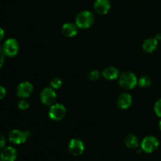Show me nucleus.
<instances>
[{
    "mask_svg": "<svg viewBox=\"0 0 161 161\" xmlns=\"http://www.w3.org/2000/svg\"><path fill=\"white\" fill-rule=\"evenodd\" d=\"M4 36H5L4 30H3L2 28H0V41L3 40V39L4 38Z\"/></svg>",
    "mask_w": 161,
    "mask_h": 161,
    "instance_id": "nucleus-25",
    "label": "nucleus"
},
{
    "mask_svg": "<svg viewBox=\"0 0 161 161\" xmlns=\"http://www.w3.org/2000/svg\"><path fill=\"white\" fill-rule=\"evenodd\" d=\"M78 26L75 24L69 22V23H65L63 25L61 31L65 37L72 38L76 36L77 33H78Z\"/></svg>",
    "mask_w": 161,
    "mask_h": 161,
    "instance_id": "nucleus-12",
    "label": "nucleus"
},
{
    "mask_svg": "<svg viewBox=\"0 0 161 161\" xmlns=\"http://www.w3.org/2000/svg\"><path fill=\"white\" fill-rule=\"evenodd\" d=\"M131 95L127 93H123L119 96L117 99V105L122 109H127L131 105Z\"/></svg>",
    "mask_w": 161,
    "mask_h": 161,
    "instance_id": "nucleus-13",
    "label": "nucleus"
},
{
    "mask_svg": "<svg viewBox=\"0 0 161 161\" xmlns=\"http://www.w3.org/2000/svg\"><path fill=\"white\" fill-rule=\"evenodd\" d=\"M158 46V41L156 38H149L144 41L142 44V48L146 53H152L157 49Z\"/></svg>",
    "mask_w": 161,
    "mask_h": 161,
    "instance_id": "nucleus-15",
    "label": "nucleus"
},
{
    "mask_svg": "<svg viewBox=\"0 0 161 161\" xmlns=\"http://www.w3.org/2000/svg\"><path fill=\"white\" fill-rule=\"evenodd\" d=\"M155 38L157 41H161V33H158V34L156 35Z\"/></svg>",
    "mask_w": 161,
    "mask_h": 161,
    "instance_id": "nucleus-26",
    "label": "nucleus"
},
{
    "mask_svg": "<svg viewBox=\"0 0 161 161\" xmlns=\"http://www.w3.org/2000/svg\"><path fill=\"white\" fill-rule=\"evenodd\" d=\"M61 86H62V80L58 77L53 79L50 82V86L53 89H59Z\"/></svg>",
    "mask_w": 161,
    "mask_h": 161,
    "instance_id": "nucleus-18",
    "label": "nucleus"
},
{
    "mask_svg": "<svg viewBox=\"0 0 161 161\" xmlns=\"http://www.w3.org/2000/svg\"><path fill=\"white\" fill-rule=\"evenodd\" d=\"M57 94L54 89L52 87H47L42 91L40 94V100L43 105L51 106L56 101Z\"/></svg>",
    "mask_w": 161,
    "mask_h": 161,
    "instance_id": "nucleus-6",
    "label": "nucleus"
},
{
    "mask_svg": "<svg viewBox=\"0 0 161 161\" xmlns=\"http://www.w3.org/2000/svg\"><path fill=\"white\" fill-rule=\"evenodd\" d=\"M17 106L20 110H25L29 107V103L25 98H22L18 102Z\"/></svg>",
    "mask_w": 161,
    "mask_h": 161,
    "instance_id": "nucleus-19",
    "label": "nucleus"
},
{
    "mask_svg": "<svg viewBox=\"0 0 161 161\" xmlns=\"http://www.w3.org/2000/svg\"><path fill=\"white\" fill-rule=\"evenodd\" d=\"M17 157V151L13 146L4 147L0 153V160L3 161H15Z\"/></svg>",
    "mask_w": 161,
    "mask_h": 161,
    "instance_id": "nucleus-10",
    "label": "nucleus"
},
{
    "mask_svg": "<svg viewBox=\"0 0 161 161\" xmlns=\"http://www.w3.org/2000/svg\"><path fill=\"white\" fill-rule=\"evenodd\" d=\"M49 117L54 121H59L64 117L66 114V108L62 104L56 103L50 106L49 110Z\"/></svg>",
    "mask_w": 161,
    "mask_h": 161,
    "instance_id": "nucleus-4",
    "label": "nucleus"
},
{
    "mask_svg": "<svg viewBox=\"0 0 161 161\" xmlns=\"http://www.w3.org/2000/svg\"><path fill=\"white\" fill-rule=\"evenodd\" d=\"M0 161H3V160H0Z\"/></svg>",
    "mask_w": 161,
    "mask_h": 161,
    "instance_id": "nucleus-28",
    "label": "nucleus"
},
{
    "mask_svg": "<svg viewBox=\"0 0 161 161\" xmlns=\"http://www.w3.org/2000/svg\"><path fill=\"white\" fill-rule=\"evenodd\" d=\"M94 16L91 12L84 10L78 14L75 17V25L79 28H88L94 24Z\"/></svg>",
    "mask_w": 161,
    "mask_h": 161,
    "instance_id": "nucleus-1",
    "label": "nucleus"
},
{
    "mask_svg": "<svg viewBox=\"0 0 161 161\" xmlns=\"http://www.w3.org/2000/svg\"><path fill=\"white\" fill-rule=\"evenodd\" d=\"M119 74V71L116 67L110 66V67L105 68L102 72V75L105 79L108 80H113L118 78Z\"/></svg>",
    "mask_w": 161,
    "mask_h": 161,
    "instance_id": "nucleus-14",
    "label": "nucleus"
},
{
    "mask_svg": "<svg viewBox=\"0 0 161 161\" xmlns=\"http://www.w3.org/2000/svg\"><path fill=\"white\" fill-rule=\"evenodd\" d=\"M154 112L158 117H161V98L156 102L154 105Z\"/></svg>",
    "mask_w": 161,
    "mask_h": 161,
    "instance_id": "nucleus-21",
    "label": "nucleus"
},
{
    "mask_svg": "<svg viewBox=\"0 0 161 161\" xmlns=\"http://www.w3.org/2000/svg\"><path fill=\"white\" fill-rule=\"evenodd\" d=\"M3 50L6 56L9 58H14L18 53L19 51V44L15 39H8L5 41L3 46Z\"/></svg>",
    "mask_w": 161,
    "mask_h": 161,
    "instance_id": "nucleus-5",
    "label": "nucleus"
},
{
    "mask_svg": "<svg viewBox=\"0 0 161 161\" xmlns=\"http://www.w3.org/2000/svg\"><path fill=\"white\" fill-rule=\"evenodd\" d=\"M138 85L141 87H148L151 85L150 79L147 76H142L138 80Z\"/></svg>",
    "mask_w": 161,
    "mask_h": 161,
    "instance_id": "nucleus-17",
    "label": "nucleus"
},
{
    "mask_svg": "<svg viewBox=\"0 0 161 161\" xmlns=\"http://www.w3.org/2000/svg\"><path fill=\"white\" fill-rule=\"evenodd\" d=\"M160 146L159 140L154 136H147L142 139L141 142L142 150L147 153H152L155 152Z\"/></svg>",
    "mask_w": 161,
    "mask_h": 161,
    "instance_id": "nucleus-3",
    "label": "nucleus"
},
{
    "mask_svg": "<svg viewBox=\"0 0 161 161\" xmlns=\"http://www.w3.org/2000/svg\"><path fill=\"white\" fill-rule=\"evenodd\" d=\"M88 77H89V79L91 81H96L100 77V72L97 70H93L88 74Z\"/></svg>",
    "mask_w": 161,
    "mask_h": 161,
    "instance_id": "nucleus-20",
    "label": "nucleus"
},
{
    "mask_svg": "<svg viewBox=\"0 0 161 161\" xmlns=\"http://www.w3.org/2000/svg\"><path fill=\"white\" fill-rule=\"evenodd\" d=\"M33 92V85L28 81L20 83L17 86V94L20 98H27Z\"/></svg>",
    "mask_w": 161,
    "mask_h": 161,
    "instance_id": "nucleus-9",
    "label": "nucleus"
},
{
    "mask_svg": "<svg viewBox=\"0 0 161 161\" xmlns=\"http://www.w3.org/2000/svg\"><path fill=\"white\" fill-rule=\"evenodd\" d=\"M6 146V139H5L4 135L0 133V150L3 149Z\"/></svg>",
    "mask_w": 161,
    "mask_h": 161,
    "instance_id": "nucleus-23",
    "label": "nucleus"
},
{
    "mask_svg": "<svg viewBox=\"0 0 161 161\" xmlns=\"http://www.w3.org/2000/svg\"><path fill=\"white\" fill-rule=\"evenodd\" d=\"M6 95V91L4 86L0 85V100H3Z\"/></svg>",
    "mask_w": 161,
    "mask_h": 161,
    "instance_id": "nucleus-24",
    "label": "nucleus"
},
{
    "mask_svg": "<svg viewBox=\"0 0 161 161\" xmlns=\"http://www.w3.org/2000/svg\"><path fill=\"white\" fill-rule=\"evenodd\" d=\"M119 83L121 87L126 90H131L136 86L138 83V79L134 72L127 71L119 75Z\"/></svg>",
    "mask_w": 161,
    "mask_h": 161,
    "instance_id": "nucleus-2",
    "label": "nucleus"
},
{
    "mask_svg": "<svg viewBox=\"0 0 161 161\" xmlns=\"http://www.w3.org/2000/svg\"><path fill=\"white\" fill-rule=\"evenodd\" d=\"M159 128H160V130H161V120L160 121V123H159Z\"/></svg>",
    "mask_w": 161,
    "mask_h": 161,
    "instance_id": "nucleus-27",
    "label": "nucleus"
},
{
    "mask_svg": "<svg viewBox=\"0 0 161 161\" xmlns=\"http://www.w3.org/2000/svg\"><path fill=\"white\" fill-rule=\"evenodd\" d=\"M28 138L26 131H21L17 129L12 130L9 134V140L14 145L23 144Z\"/></svg>",
    "mask_w": 161,
    "mask_h": 161,
    "instance_id": "nucleus-7",
    "label": "nucleus"
},
{
    "mask_svg": "<svg viewBox=\"0 0 161 161\" xmlns=\"http://www.w3.org/2000/svg\"><path fill=\"white\" fill-rule=\"evenodd\" d=\"M94 10L101 15L108 14L111 8L110 0H95L94 3Z\"/></svg>",
    "mask_w": 161,
    "mask_h": 161,
    "instance_id": "nucleus-11",
    "label": "nucleus"
},
{
    "mask_svg": "<svg viewBox=\"0 0 161 161\" xmlns=\"http://www.w3.org/2000/svg\"><path fill=\"white\" fill-rule=\"evenodd\" d=\"M124 143L129 149H136L139 145L138 138L133 134H128L124 138Z\"/></svg>",
    "mask_w": 161,
    "mask_h": 161,
    "instance_id": "nucleus-16",
    "label": "nucleus"
},
{
    "mask_svg": "<svg viewBox=\"0 0 161 161\" xmlns=\"http://www.w3.org/2000/svg\"><path fill=\"white\" fill-rule=\"evenodd\" d=\"M85 149L83 142L77 138H72L69 143V150L72 155L80 156L83 153Z\"/></svg>",
    "mask_w": 161,
    "mask_h": 161,
    "instance_id": "nucleus-8",
    "label": "nucleus"
},
{
    "mask_svg": "<svg viewBox=\"0 0 161 161\" xmlns=\"http://www.w3.org/2000/svg\"><path fill=\"white\" fill-rule=\"evenodd\" d=\"M5 57H6V54H5L4 53V50H3V47L0 46V69L3 67V64H4Z\"/></svg>",
    "mask_w": 161,
    "mask_h": 161,
    "instance_id": "nucleus-22",
    "label": "nucleus"
}]
</instances>
